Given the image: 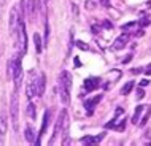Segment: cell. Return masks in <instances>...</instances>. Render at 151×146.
Segmentation results:
<instances>
[{"label":"cell","instance_id":"cell-6","mask_svg":"<svg viewBox=\"0 0 151 146\" xmlns=\"http://www.w3.org/2000/svg\"><path fill=\"white\" fill-rule=\"evenodd\" d=\"M35 95H38V76H37L35 72H30L29 81H27V97L32 99Z\"/></svg>","mask_w":151,"mask_h":146},{"label":"cell","instance_id":"cell-26","mask_svg":"<svg viewBox=\"0 0 151 146\" xmlns=\"http://www.w3.org/2000/svg\"><path fill=\"white\" fill-rule=\"evenodd\" d=\"M145 97V92H143V89H138L137 91V100H142Z\"/></svg>","mask_w":151,"mask_h":146},{"label":"cell","instance_id":"cell-23","mask_svg":"<svg viewBox=\"0 0 151 146\" xmlns=\"http://www.w3.org/2000/svg\"><path fill=\"white\" fill-rule=\"evenodd\" d=\"M48 38H50V24H45V44H48Z\"/></svg>","mask_w":151,"mask_h":146},{"label":"cell","instance_id":"cell-16","mask_svg":"<svg viewBox=\"0 0 151 146\" xmlns=\"http://www.w3.org/2000/svg\"><path fill=\"white\" fill-rule=\"evenodd\" d=\"M150 116H151V107H146V113H145V116L140 119L138 125H140V127H145L146 122H148V119H150Z\"/></svg>","mask_w":151,"mask_h":146},{"label":"cell","instance_id":"cell-8","mask_svg":"<svg viewBox=\"0 0 151 146\" xmlns=\"http://www.w3.org/2000/svg\"><path fill=\"white\" fill-rule=\"evenodd\" d=\"M129 40H130V35L127 34V32H124V34H121L118 38L115 40V43H113V49H122V48L126 46V44L129 43Z\"/></svg>","mask_w":151,"mask_h":146},{"label":"cell","instance_id":"cell-27","mask_svg":"<svg viewBox=\"0 0 151 146\" xmlns=\"http://www.w3.org/2000/svg\"><path fill=\"white\" fill-rule=\"evenodd\" d=\"M72 13H73V16H75V18H78V6H76L75 3L72 5Z\"/></svg>","mask_w":151,"mask_h":146},{"label":"cell","instance_id":"cell-10","mask_svg":"<svg viewBox=\"0 0 151 146\" xmlns=\"http://www.w3.org/2000/svg\"><path fill=\"white\" fill-rule=\"evenodd\" d=\"M99 86H100V78H88L84 81V89H86V92L96 91Z\"/></svg>","mask_w":151,"mask_h":146},{"label":"cell","instance_id":"cell-17","mask_svg":"<svg viewBox=\"0 0 151 146\" xmlns=\"http://www.w3.org/2000/svg\"><path fill=\"white\" fill-rule=\"evenodd\" d=\"M34 43H35V49H37V52H42L43 44H42V38H40L38 34H34Z\"/></svg>","mask_w":151,"mask_h":146},{"label":"cell","instance_id":"cell-31","mask_svg":"<svg viewBox=\"0 0 151 146\" xmlns=\"http://www.w3.org/2000/svg\"><path fill=\"white\" fill-rule=\"evenodd\" d=\"M86 8H88V10H92V8H94V3H92V2H86Z\"/></svg>","mask_w":151,"mask_h":146},{"label":"cell","instance_id":"cell-33","mask_svg":"<svg viewBox=\"0 0 151 146\" xmlns=\"http://www.w3.org/2000/svg\"><path fill=\"white\" fill-rule=\"evenodd\" d=\"M99 30H100V27H97V26L92 27V32H94V34H99Z\"/></svg>","mask_w":151,"mask_h":146},{"label":"cell","instance_id":"cell-15","mask_svg":"<svg viewBox=\"0 0 151 146\" xmlns=\"http://www.w3.org/2000/svg\"><path fill=\"white\" fill-rule=\"evenodd\" d=\"M46 79H45V75L42 73V75L38 76V95H43V92H45V86H46Z\"/></svg>","mask_w":151,"mask_h":146},{"label":"cell","instance_id":"cell-7","mask_svg":"<svg viewBox=\"0 0 151 146\" xmlns=\"http://www.w3.org/2000/svg\"><path fill=\"white\" fill-rule=\"evenodd\" d=\"M19 21H21V18H19V14H18V8H11V11H10V21H8V27H10V32H11L13 35L18 34Z\"/></svg>","mask_w":151,"mask_h":146},{"label":"cell","instance_id":"cell-29","mask_svg":"<svg viewBox=\"0 0 151 146\" xmlns=\"http://www.w3.org/2000/svg\"><path fill=\"white\" fill-rule=\"evenodd\" d=\"M130 60H132V54H127V56H126V59L122 60V62H124V64H129Z\"/></svg>","mask_w":151,"mask_h":146},{"label":"cell","instance_id":"cell-18","mask_svg":"<svg viewBox=\"0 0 151 146\" xmlns=\"http://www.w3.org/2000/svg\"><path fill=\"white\" fill-rule=\"evenodd\" d=\"M26 140L29 141V143H35V135H34V130L30 129V125L26 127Z\"/></svg>","mask_w":151,"mask_h":146},{"label":"cell","instance_id":"cell-32","mask_svg":"<svg viewBox=\"0 0 151 146\" xmlns=\"http://www.w3.org/2000/svg\"><path fill=\"white\" fill-rule=\"evenodd\" d=\"M104 26L107 27V29H111V27H113V24H111V22H108V21H105V24H104Z\"/></svg>","mask_w":151,"mask_h":146},{"label":"cell","instance_id":"cell-1","mask_svg":"<svg viewBox=\"0 0 151 146\" xmlns=\"http://www.w3.org/2000/svg\"><path fill=\"white\" fill-rule=\"evenodd\" d=\"M70 87H72V75L67 70L60 72V75H59V94H60V100L64 103H68V100H70Z\"/></svg>","mask_w":151,"mask_h":146},{"label":"cell","instance_id":"cell-36","mask_svg":"<svg viewBox=\"0 0 151 146\" xmlns=\"http://www.w3.org/2000/svg\"><path fill=\"white\" fill-rule=\"evenodd\" d=\"M0 135H2V133H0ZM2 143H3V140H2V138H0V145H2Z\"/></svg>","mask_w":151,"mask_h":146},{"label":"cell","instance_id":"cell-34","mask_svg":"<svg viewBox=\"0 0 151 146\" xmlns=\"http://www.w3.org/2000/svg\"><path fill=\"white\" fill-rule=\"evenodd\" d=\"M140 72H142V68H134V70H132V73H134V75H138Z\"/></svg>","mask_w":151,"mask_h":146},{"label":"cell","instance_id":"cell-14","mask_svg":"<svg viewBox=\"0 0 151 146\" xmlns=\"http://www.w3.org/2000/svg\"><path fill=\"white\" fill-rule=\"evenodd\" d=\"M146 107H142V105H138L137 110H135V113H134V117H132V122L134 124H137V122H140V115H142V111H143Z\"/></svg>","mask_w":151,"mask_h":146},{"label":"cell","instance_id":"cell-9","mask_svg":"<svg viewBox=\"0 0 151 146\" xmlns=\"http://www.w3.org/2000/svg\"><path fill=\"white\" fill-rule=\"evenodd\" d=\"M50 121H51V111L50 110H46L43 115V122H42V129H40V133H38V140L35 141V145H40V138L43 137V133L46 132V127L50 125Z\"/></svg>","mask_w":151,"mask_h":146},{"label":"cell","instance_id":"cell-22","mask_svg":"<svg viewBox=\"0 0 151 146\" xmlns=\"http://www.w3.org/2000/svg\"><path fill=\"white\" fill-rule=\"evenodd\" d=\"M135 26H137V21H134V22H129V24H126V26H122L121 29H122V32H127L130 29H134Z\"/></svg>","mask_w":151,"mask_h":146},{"label":"cell","instance_id":"cell-35","mask_svg":"<svg viewBox=\"0 0 151 146\" xmlns=\"http://www.w3.org/2000/svg\"><path fill=\"white\" fill-rule=\"evenodd\" d=\"M145 72H146V75H151V64H150L148 67H146V70H145Z\"/></svg>","mask_w":151,"mask_h":146},{"label":"cell","instance_id":"cell-30","mask_svg":"<svg viewBox=\"0 0 151 146\" xmlns=\"http://www.w3.org/2000/svg\"><path fill=\"white\" fill-rule=\"evenodd\" d=\"M148 84H150L148 79H142V81H140V86H142V87H143V86H148Z\"/></svg>","mask_w":151,"mask_h":146},{"label":"cell","instance_id":"cell-24","mask_svg":"<svg viewBox=\"0 0 151 146\" xmlns=\"http://www.w3.org/2000/svg\"><path fill=\"white\" fill-rule=\"evenodd\" d=\"M150 22H151V19H150V18H143L142 21H138V26H140V27H145V26H148Z\"/></svg>","mask_w":151,"mask_h":146},{"label":"cell","instance_id":"cell-12","mask_svg":"<svg viewBox=\"0 0 151 146\" xmlns=\"http://www.w3.org/2000/svg\"><path fill=\"white\" fill-rule=\"evenodd\" d=\"M40 3H38V0H29L27 2V10H29V16L30 18H35L37 13H38V6Z\"/></svg>","mask_w":151,"mask_h":146},{"label":"cell","instance_id":"cell-5","mask_svg":"<svg viewBox=\"0 0 151 146\" xmlns=\"http://www.w3.org/2000/svg\"><path fill=\"white\" fill-rule=\"evenodd\" d=\"M18 43H19V49L21 52L27 51V36H26V24H24V18H21V21H19V26H18Z\"/></svg>","mask_w":151,"mask_h":146},{"label":"cell","instance_id":"cell-13","mask_svg":"<svg viewBox=\"0 0 151 146\" xmlns=\"http://www.w3.org/2000/svg\"><path fill=\"white\" fill-rule=\"evenodd\" d=\"M104 137H105V133H100V135H97V137H83L81 141H83L84 145H94V143L102 141V140H104Z\"/></svg>","mask_w":151,"mask_h":146},{"label":"cell","instance_id":"cell-2","mask_svg":"<svg viewBox=\"0 0 151 146\" xmlns=\"http://www.w3.org/2000/svg\"><path fill=\"white\" fill-rule=\"evenodd\" d=\"M62 132H64V135L67 137V132H68V116H67V111H65V110H62V111H60L58 121H56L54 133H52V138H51V141H50V145L54 143L56 138H58V137H59Z\"/></svg>","mask_w":151,"mask_h":146},{"label":"cell","instance_id":"cell-21","mask_svg":"<svg viewBox=\"0 0 151 146\" xmlns=\"http://www.w3.org/2000/svg\"><path fill=\"white\" fill-rule=\"evenodd\" d=\"M27 115H29L32 119L35 117V115H37V111H35V107H34V103H29V107H27Z\"/></svg>","mask_w":151,"mask_h":146},{"label":"cell","instance_id":"cell-25","mask_svg":"<svg viewBox=\"0 0 151 146\" xmlns=\"http://www.w3.org/2000/svg\"><path fill=\"white\" fill-rule=\"evenodd\" d=\"M76 46H78L80 49H86V51L89 49V46H88V44H84L83 42H76Z\"/></svg>","mask_w":151,"mask_h":146},{"label":"cell","instance_id":"cell-11","mask_svg":"<svg viewBox=\"0 0 151 146\" xmlns=\"http://www.w3.org/2000/svg\"><path fill=\"white\" fill-rule=\"evenodd\" d=\"M102 100V95L99 94V95H96L94 99H91V100H86V103H84V108L88 110V116H91L92 115V111H94V108H96V105L99 103Z\"/></svg>","mask_w":151,"mask_h":146},{"label":"cell","instance_id":"cell-28","mask_svg":"<svg viewBox=\"0 0 151 146\" xmlns=\"http://www.w3.org/2000/svg\"><path fill=\"white\" fill-rule=\"evenodd\" d=\"M100 3H102V6L110 8V0H100Z\"/></svg>","mask_w":151,"mask_h":146},{"label":"cell","instance_id":"cell-4","mask_svg":"<svg viewBox=\"0 0 151 146\" xmlns=\"http://www.w3.org/2000/svg\"><path fill=\"white\" fill-rule=\"evenodd\" d=\"M10 115H11V125H13V130L19 132V99H18V94L11 95Z\"/></svg>","mask_w":151,"mask_h":146},{"label":"cell","instance_id":"cell-3","mask_svg":"<svg viewBox=\"0 0 151 146\" xmlns=\"http://www.w3.org/2000/svg\"><path fill=\"white\" fill-rule=\"evenodd\" d=\"M8 70H10L11 76H13L14 86H16V89H18L19 86H21V81H22V65H21L19 56H14L13 60L8 62Z\"/></svg>","mask_w":151,"mask_h":146},{"label":"cell","instance_id":"cell-19","mask_svg":"<svg viewBox=\"0 0 151 146\" xmlns=\"http://www.w3.org/2000/svg\"><path fill=\"white\" fill-rule=\"evenodd\" d=\"M6 132V117L5 115H0V133H5Z\"/></svg>","mask_w":151,"mask_h":146},{"label":"cell","instance_id":"cell-20","mask_svg":"<svg viewBox=\"0 0 151 146\" xmlns=\"http://www.w3.org/2000/svg\"><path fill=\"white\" fill-rule=\"evenodd\" d=\"M132 89H134V83H132V81H129V83H127L124 87L121 89V94H122V95H127L129 92L132 91Z\"/></svg>","mask_w":151,"mask_h":146}]
</instances>
